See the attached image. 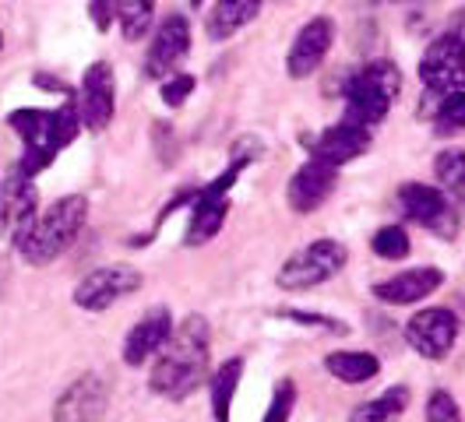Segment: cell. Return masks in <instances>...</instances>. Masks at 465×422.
<instances>
[{
    "label": "cell",
    "instance_id": "3957f363",
    "mask_svg": "<svg viewBox=\"0 0 465 422\" xmlns=\"http://www.w3.org/2000/svg\"><path fill=\"white\" fill-rule=\"evenodd\" d=\"M88 222V201L82 194H67L54 201L50 211H43L32 232L25 236V243L18 247V253L29 260L32 268H46L50 260H57L74 247V240L82 236V229Z\"/></svg>",
    "mask_w": 465,
    "mask_h": 422
},
{
    "label": "cell",
    "instance_id": "d6a6232c",
    "mask_svg": "<svg viewBox=\"0 0 465 422\" xmlns=\"http://www.w3.org/2000/svg\"><path fill=\"white\" fill-rule=\"evenodd\" d=\"M191 4H194V7H202V4H204V0H191Z\"/></svg>",
    "mask_w": 465,
    "mask_h": 422
},
{
    "label": "cell",
    "instance_id": "277c9868",
    "mask_svg": "<svg viewBox=\"0 0 465 422\" xmlns=\"http://www.w3.org/2000/svg\"><path fill=\"white\" fill-rule=\"evenodd\" d=\"M402 95V71L395 60H371L346 82V120H356L363 127H378L391 113L395 99Z\"/></svg>",
    "mask_w": 465,
    "mask_h": 422
},
{
    "label": "cell",
    "instance_id": "e0dca14e",
    "mask_svg": "<svg viewBox=\"0 0 465 422\" xmlns=\"http://www.w3.org/2000/svg\"><path fill=\"white\" fill-rule=\"evenodd\" d=\"M440 285H444V271L434 264H420V268H409V271L378 281L374 296L388 307H412V303H423L427 296H434Z\"/></svg>",
    "mask_w": 465,
    "mask_h": 422
},
{
    "label": "cell",
    "instance_id": "4dcf8cb0",
    "mask_svg": "<svg viewBox=\"0 0 465 422\" xmlns=\"http://www.w3.org/2000/svg\"><path fill=\"white\" fill-rule=\"evenodd\" d=\"M290 320H300V324H318L324 331H335V335H346L349 328L342 320H331V317H318V313H307V309H286Z\"/></svg>",
    "mask_w": 465,
    "mask_h": 422
},
{
    "label": "cell",
    "instance_id": "d590c367",
    "mask_svg": "<svg viewBox=\"0 0 465 422\" xmlns=\"http://www.w3.org/2000/svg\"><path fill=\"white\" fill-rule=\"evenodd\" d=\"M0 50H4V35H0Z\"/></svg>",
    "mask_w": 465,
    "mask_h": 422
},
{
    "label": "cell",
    "instance_id": "ac0fdd59",
    "mask_svg": "<svg viewBox=\"0 0 465 422\" xmlns=\"http://www.w3.org/2000/svg\"><path fill=\"white\" fill-rule=\"evenodd\" d=\"M39 219V194L25 176H18L7 191H4V208H0V225L7 232V240L15 243V250L25 243V236L32 232V225Z\"/></svg>",
    "mask_w": 465,
    "mask_h": 422
},
{
    "label": "cell",
    "instance_id": "6da1fadb",
    "mask_svg": "<svg viewBox=\"0 0 465 422\" xmlns=\"http://www.w3.org/2000/svg\"><path fill=\"white\" fill-rule=\"evenodd\" d=\"M208 377V320L191 313L173 328V338L155 356L148 388L170 401H183L198 391Z\"/></svg>",
    "mask_w": 465,
    "mask_h": 422
},
{
    "label": "cell",
    "instance_id": "f546056e",
    "mask_svg": "<svg viewBox=\"0 0 465 422\" xmlns=\"http://www.w3.org/2000/svg\"><path fill=\"white\" fill-rule=\"evenodd\" d=\"M194 88H198V82H194V74H170L166 82H159V95H163V103L166 106H183L191 95H194Z\"/></svg>",
    "mask_w": 465,
    "mask_h": 422
},
{
    "label": "cell",
    "instance_id": "7c38bea8",
    "mask_svg": "<svg viewBox=\"0 0 465 422\" xmlns=\"http://www.w3.org/2000/svg\"><path fill=\"white\" fill-rule=\"evenodd\" d=\"M78 110H82V123H85L92 134L106 131L114 123L116 113V78L114 67L95 60L82 78V99H78Z\"/></svg>",
    "mask_w": 465,
    "mask_h": 422
},
{
    "label": "cell",
    "instance_id": "9c48e42d",
    "mask_svg": "<svg viewBox=\"0 0 465 422\" xmlns=\"http://www.w3.org/2000/svg\"><path fill=\"white\" fill-rule=\"evenodd\" d=\"M142 289V271L127 268V264H106V268H92L85 279L74 285V307L88 313H103L116 299L131 296Z\"/></svg>",
    "mask_w": 465,
    "mask_h": 422
},
{
    "label": "cell",
    "instance_id": "ba28073f",
    "mask_svg": "<svg viewBox=\"0 0 465 422\" xmlns=\"http://www.w3.org/2000/svg\"><path fill=\"white\" fill-rule=\"evenodd\" d=\"M399 208H402L409 222L430 229L440 240H451L459 232V219L451 211V201L434 183H416V180L402 183L399 187Z\"/></svg>",
    "mask_w": 465,
    "mask_h": 422
},
{
    "label": "cell",
    "instance_id": "8fae6325",
    "mask_svg": "<svg viewBox=\"0 0 465 422\" xmlns=\"http://www.w3.org/2000/svg\"><path fill=\"white\" fill-rule=\"evenodd\" d=\"M331 43H335V22L324 18V15L311 18L307 25L292 35L290 56H286V74H290L292 82L311 78L324 64V56L331 54Z\"/></svg>",
    "mask_w": 465,
    "mask_h": 422
},
{
    "label": "cell",
    "instance_id": "f1b7e54d",
    "mask_svg": "<svg viewBox=\"0 0 465 422\" xmlns=\"http://www.w3.org/2000/svg\"><path fill=\"white\" fill-rule=\"evenodd\" d=\"M427 422H462V408L451 391H430L427 397Z\"/></svg>",
    "mask_w": 465,
    "mask_h": 422
},
{
    "label": "cell",
    "instance_id": "d4e9b609",
    "mask_svg": "<svg viewBox=\"0 0 465 422\" xmlns=\"http://www.w3.org/2000/svg\"><path fill=\"white\" fill-rule=\"evenodd\" d=\"M152 18H155V0H116V22L127 43L145 39Z\"/></svg>",
    "mask_w": 465,
    "mask_h": 422
},
{
    "label": "cell",
    "instance_id": "7402d4cb",
    "mask_svg": "<svg viewBox=\"0 0 465 422\" xmlns=\"http://www.w3.org/2000/svg\"><path fill=\"white\" fill-rule=\"evenodd\" d=\"M409 388H388L384 394H378L374 401H363V405H356L352 408V416H349V422H399L402 416H406L409 408Z\"/></svg>",
    "mask_w": 465,
    "mask_h": 422
},
{
    "label": "cell",
    "instance_id": "5b68a950",
    "mask_svg": "<svg viewBox=\"0 0 465 422\" xmlns=\"http://www.w3.org/2000/svg\"><path fill=\"white\" fill-rule=\"evenodd\" d=\"M349 260V250L339 240H314L307 247H300L296 253L286 257V264L279 268V289L286 292H307V289H318L324 281H331Z\"/></svg>",
    "mask_w": 465,
    "mask_h": 422
},
{
    "label": "cell",
    "instance_id": "9a60e30c",
    "mask_svg": "<svg viewBox=\"0 0 465 422\" xmlns=\"http://www.w3.org/2000/svg\"><path fill=\"white\" fill-rule=\"evenodd\" d=\"M335 183H339V169L311 155L303 166L292 172L290 191H286L290 208L296 211V215H311V211H318L321 204L335 194Z\"/></svg>",
    "mask_w": 465,
    "mask_h": 422
},
{
    "label": "cell",
    "instance_id": "836d02e7",
    "mask_svg": "<svg viewBox=\"0 0 465 422\" xmlns=\"http://www.w3.org/2000/svg\"><path fill=\"white\" fill-rule=\"evenodd\" d=\"M0 208H4V187H0Z\"/></svg>",
    "mask_w": 465,
    "mask_h": 422
},
{
    "label": "cell",
    "instance_id": "e575fe53",
    "mask_svg": "<svg viewBox=\"0 0 465 422\" xmlns=\"http://www.w3.org/2000/svg\"><path fill=\"white\" fill-rule=\"evenodd\" d=\"M388 4H406V0H388Z\"/></svg>",
    "mask_w": 465,
    "mask_h": 422
},
{
    "label": "cell",
    "instance_id": "2e32d148",
    "mask_svg": "<svg viewBox=\"0 0 465 422\" xmlns=\"http://www.w3.org/2000/svg\"><path fill=\"white\" fill-rule=\"evenodd\" d=\"M173 328L176 324L170 307H152L124 338V363L145 366L148 359H155L163 352V345L173 338Z\"/></svg>",
    "mask_w": 465,
    "mask_h": 422
},
{
    "label": "cell",
    "instance_id": "30bf717a",
    "mask_svg": "<svg viewBox=\"0 0 465 422\" xmlns=\"http://www.w3.org/2000/svg\"><path fill=\"white\" fill-rule=\"evenodd\" d=\"M191 54V25L183 15H170L163 25L155 28L152 46L145 56V74L152 82H166L170 74H176V67Z\"/></svg>",
    "mask_w": 465,
    "mask_h": 422
},
{
    "label": "cell",
    "instance_id": "52a82bcc",
    "mask_svg": "<svg viewBox=\"0 0 465 422\" xmlns=\"http://www.w3.org/2000/svg\"><path fill=\"white\" fill-rule=\"evenodd\" d=\"M409 348L430 363H440L459 341V317L448 307H423L406 320Z\"/></svg>",
    "mask_w": 465,
    "mask_h": 422
},
{
    "label": "cell",
    "instance_id": "ffe728a7",
    "mask_svg": "<svg viewBox=\"0 0 465 422\" xmlns=\"http://www.w3.org/2000/svg\"><path fill=\"white\" fill-rule=\"evenodd\" d=\"M264 0H215L208 18H204V32L212 43H226L240 28H247L258 15H262Z\"/></svg>",
    "mask_w": 465,
    "mask_h": 422
},
{
    "label": "cell",
    "instance_id": "603a6c76",
    "mask_svg": "<svg viewBox=\"0 0 465 422\" xmlns=\"http://www.w3.org/2000/svg\"><path fill=\"white\" fill-rule=\"evenodd\" d=\"M240 377H243V359H226V363L212 373L208 388H212V416H215V422H230Z\"/></svg>",
    "mask_w": 465,
    "mask_h": 422
},
{
    "label": "cell",
    "instance_id": "d6986e66",
    "mask_svg": "<svg viewBox=\"0 0 465 422\" xmlns=\"http://www.w3.org/2000/svg\"><path fill=\"white\" fill-rule=\"evenodd\" d=\"M230 215V194H212V191H198L191 197V225H187V247H202L208 240L219 236V229L226 225Z\"/></svg>",
    "mask_w": 465,
    "mask_h": 422
},
{
    "label": "cell",
    "instance_id": "4316f807",
    "mask_svg": "<svg viewBox=\"0 0 465 422\" xmlns=\"http://www.w3.org/2000/svg\"><path fill=\"white\" fill-rule=\"evenodd\" d=\"M371 250L378 253L381 260H406L412 253V240L402 225H381L371 240Z\"/></svg>",
    "mask_w": 465,
    "mask_h": 422
},
{
    "label": "cell",
    "instance_id": "cb8c5ba5",
    "mask_svg": "<svg viewBox=\"0 0 465 422\" xmlns=\"http://www.w3.org/2000/svg\"><path fill=\"white\" fill-rule=\"evenodd\" d=\"M437 187L455 201H465V152L462 148H444L434 159Z\"/></svg>",
    "mask_w": 465,
    "mask_h": 422
},
{
    "label": "cell",
    "instance_id": "5bb4252c",
    "mask_svg": "<svg viewBox=\"0 0 465 422\" xmlns=\"http://www.w3.org/2000/svg\"><path fill=\"white\" fill-rule=\"evenodd\" d=\"M110 405V384L99 373L78 377L54 405V422H99Z\"/></svg>",
    "mask_w": 465,
    "mask_h": 422
},
{
    "label": "cell",
    "instance_id": "484cf974",
    "mask_svg": "<svg viewBox=\"0 0 465 422\" xmlns=\"http://www.w3.org/2000/svg\"><path fill=\"white\" fill-rule=\"evenodd\" d=\"M434 131L440 138H451V134H465V92H455V95H440L437 99L434 113Z\"/></svg>",
    "mask_w": 465,
    "mask_h": 422
},
{
    "label": "cell",
    "instance_id": "8992f818",
    "mask_svg": "<svg viewBox=\"0 0 465 422\" xmlns=\"http://www.w3.org/2000/svg\"><path fill=\"white\" fill-rule=\"evenodd\" d=\"M420 82L427 84L430 99L465 92V43L455 32L437 35L434 43L423 50V56H420Z\"/></svg>",
    "mask_w": 465,
    "mask_h": 422
},
{
    "label": "cell",
    "instance_id": "1f68e13d",
    "mask_svg": "<svg viewBox=\"0 0 465 422\" xmlns=\"http://www.w3.org/2000/svg\"><path fill=\"white\" fill-rule=\"evenodd\" d=\"M88 11H92V22L99 32H110V25L116 22V0H92Z\"/></svg>",
    "mask_w": 465,
    "mask_h": 422
},
{
    "label": "cell",
    "instance_id": "4fadbf2b",
    "mask_svg": "<svg viewBox=\"0 0 465 422\" xmlns=\"http://www.w3.org/2000/svg\"><path fill=\"white\" fill-rule=\"evenodd\" d=\"M371 127H363V123H356V120H339V123H331V127H324L318 138H311V155L321 159V162H328V166L342 169L346 162L352 159H360L367 148H371Z\"/></svg>",
    "mask_w": 465,
    "mask_h": 422
},
{
    "label": "cell",
    "instance_id": "83f0119b",
    "mask_svg": "<svg viewBox=\"0 0 465 422\" xmlns=\"http://www.w3.org/2000/svg\"><path fill=\"white\" fill-rule=\"evenodd\" d=\"M292 408H296V384L286 377V380H279V388L272 394V405H268L262 422H290Z\"/></svg>",
    "mask_w": 465,
    "mask_h": 422
},
{
    "label": "cell",
    "instance_id": "44dd1931",
    "mask_svg": "<svg viewBox=\"0 0 465 422\" xmlns=\"http://www.w3.org/2000/svg\"><path fill=\"white\" fill-rule=\"evenodd\" d=\"M324 369L339 380V384H371L374 377L381 373V359L374 352H356V348H342V352H331L324 359Z\"/></svg>",
    "mask_w": 465,
    "mask_h": 422
},
{
    "label": "cell",
    "instance_id": "7a4b0ae2",
    "mask_svg": "<svg viewBox=\"0 0 465 422\" xmlns=\"http://www.w3.org/2000/svg\"><path fill=\"white\" fill-rule=\"evenodd\" d=\"M7 123L25 144V155L18 162V176L32 180L35 172H43L71 141L78 138L82 110H78V99H67L60 110H35V106L15 110L7 116Z\"/></svg>",
    "mask_w": 465,
    "mask_h": 422
}]
</instances>
